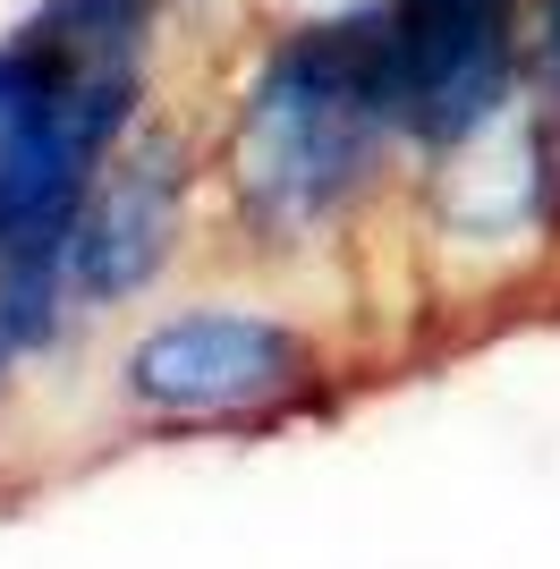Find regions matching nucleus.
<instances>
[{"mask_svg":"<svg viewBox=\"0 0 560 569\" xmlns=\"http://www.w3.org/2000/svg\"><path fill=\"white\" fill-rule=\"evenodd\" d=\"M382 86L399 137L467 153L510 119L518 0H382Z\"/></svg>","mask_w":560,"mask_h":569,"instance_id":"obj_4","label":"nucleus"},{"mask_svg":"<svg viewBox=\"0 0 560 569\" xmlns=\"http://www.w3.org/2000/svg\"><path fill=\"white\" fill-rule=\"evenodd\" d=\"M323 357L263 307H187L119 357V400L153 426H263L314 391Z\"/></svg>","mask_w":560,"mask_h":569,"instance_id":"obj_3","label":"nucleus"},{"mask_svg":"<svg viewBox=\"0 0 560 569\" xmlns=\"http://www.w3.org/2000/svg\"><path fill=\"white\" fill-rule=\"evenodd\" d=\"M153 0H43L0 43V263L69 256L119 162Z\"/></svg>","mask_w":560,"mask_h":569,"instance_id":"obj_1","label":"nucleus"},{"mask_svg":"<svg viewBox=\"0 0 560 569\" xmlns=\"http://www.w3.org/2000/svg\"><path fill=\"white\" fill-rule=\"evenodd\" d=\"M18 357H26V349H18V332L0 323V391H9V366H18Z\"/></svg>","mask_w":560,"mask_h":569,"instance_id":"obj_6","label":"nucleus"},{"mask_svg":"<svg viewBox=\"0 0 560 569\" xmlns=\"http://www.w3.org/2000/svg\"><path fill=\"white\" fill-rule=\"evenodd\" d=\"M179 204H187V153L170 137L128 144V153L102 170V188H93L86 221H77V238H69L77 307H119V298H137V289L170 263V247H179Z\"/></svg>","mask_w":560,"mask_h":569,"instance_id":"obj_5","label":"nucleus"},{"mask_svg":"<svg viewBox=\"0 0 560 569\" xmlns=\"http://www.w3.org/2000/svg\"><path fill=\"white\" fill-rule=\"evenodd\" d=\"M399 137L382 86V9L289 34L238 102L230 179L263 230H314L373 179V144Z\"/></svg>","mask_w":560,"mask_h":569,"instance_id":"obj_2","label":"nucleus"}]
</instances>
